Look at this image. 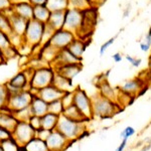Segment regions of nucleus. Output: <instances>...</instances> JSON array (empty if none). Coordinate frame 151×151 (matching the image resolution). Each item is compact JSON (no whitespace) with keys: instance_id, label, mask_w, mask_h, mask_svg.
Returning <instances> with one entry per match:
<instances>
[{"instance_id":"obj_1","label":"nucleus","mask_w":151,"mask_h":151,"mask_svg":"<svg viewBox=\"0 0 151 151\" xmlns=\"http://www.w3.org/2000/svg\"><path fill=\"white\" fill-rule=\"evenodd\" d=\"M55 129H58L72 143L79 138H82L86 127H85V121L73 120L62 114L58 117V125Z\"/></svg>"},{"instance_id":"obj_2","label":"nucleus","mask_w":151,"mask_h":151,"mask_svg":"<svg viewBox=\"0 0 151 151\" xmlns=\"http://www.w3.org/2000/svg\"><path fill=\"white\" fill-rule=\"evenodd\" d=\"M55 70L50 65H41V67L33 69V74L30 79V91L35 92L40 89L52 85Z\"/></svg>"},{"instance_id":"obj_3","label":"nucleus","mask_w":151,"mask_h":151,"mask_svg":"<svg viewBox=\"0 0 151 151\" xmlns=\"http://www.w3.org/2000/svg\"><path fill=\"white\" fill-rule=\"evenodd\" d=\"M92 111L93 116L100 118H110L116 113V102L105 98L102 95H96L92 97Z\"/></svg>"},{"instance_id":"obj_4","label":"nucleus","mask_w":151,"mask_h":151,"mask_svg":"<svg viewBox=\"0 0 151 151\" xmlns=\"http://www.w3.org/2000/svg\"><path fill=\"white\" fill-rule=\"evenodd\" d=\"M43 27H45V23L40 22V21L35 20V19L28 20L25 32L23 35L24 43L32 48L40 47Z\"/></svg>"},{"instance_id":"obj_5","label":"nucleus","mask_w":151,"mask_h":151,"mask_svg":"<svg viewBox=\"0 0 151 151\" xmlns=\"http://www.w3.org/2000/svg\"><path fill=\"white\" fill-rule=\"evenodd\" d=\"M74 93V105L79 109L87 121L93 118V111H92V99L87 95L84 90L81 88H77L73 91Z\"/></svg>"},{"instance_id":"obj_6","label":"nucleus","mask_w":151,"mask_h":151,"mask_svg":"<svg viewBox=\"0 0 151 151\" xmlns=\"http://www.w3.org/2000/svg\"><path fill=\"white\" fill-rule=\"evenodd\" d=\"M36 131L31 127L28 121H18L12 131V137L20 146H24L28 141L35 137Z\"/></svg>"},{"instance_id":"obj_7","label":"nucleus","mask_w":151,"mask_h":151,"mask_svg":"<svg viewBox=\"0 0 151 151\" xmlns=\"http://www.w3.org/2000/svg\"><path fill=\"white\" fill-rule=\"evenodd\" d=\"M83 19H84V10L69 7L65 10L64 28L77 35L80 28L82 27Z\"/></svg>"},{"instance_id":"obj_8","label":"nucleus","mask_w":151,"mask_h":151,"mask_svg":"<svg viewBox=\"0 0 151 151\" xmlns=\"http://www.w3.org/2000/svg\"><path fill=\"white\" fill-rule=\"evenodd\" d=\"M32 96L33 93L30 90H23V91L19 92V93L11 95V96L8 97L7 107L12 112L26 108L30 104Z\"/></svg>"},{"instance_id":"obj_9","label":"nucleus","mask_w":151,"mask_h":151,"mask_svg":"<svg viewBox=\"0 0 151 151\" xmlns=\"http://www.w3.org/2000/svg\"><path fill=\"white\" fill-rule=\"evenodd\" d=\"M77 37L76 35L72 31H69L65 28L58 29L53 32L52 36L50 37L48 45H50L52 47H55L57 50H60L63 48H67L70 43L73 42V40Z\"/></svg>"},{"instance_id":"obj_10","label":"nucleus","mask_w":151,"mask_h":151,"mask_svg":"<svg viewBox=\"0 0 151 151\" xmlns=\"http://www.w3.org/2000/svg\"><path fill=\"white\" fill-rule=\"evenodd\" d=\"M45 143L48 148V151H64L70 142L63 135L58 129L50 131Z\"/></svg>"},{"instance_id":"obj_11","label":"nucleus","mask_w":151,"mask_h":151,"mask_svg":"<svg viewBox=\"0 0 151 151\" xmlns=\"http://www.w3.org/2000/svg\"><path fill=\"white\" fill-rule=\"evenodd\" d=\"M5 12H6L7 16H8V19H9L11 32L23 36L24 32H25L26 26H27L28 20H26V19H24L22 17H20V16L14 14L13 12H11L10 8H9L8 10H6Z\"/></svg>"},{"instance_id":"obj_12","label":"nucleus","mask_w":151,"mask_h":151,"mask_svg":"<svg viewBox=\"0 0 151 151\" xmlns=\"http://www.w3.org/2000/svg\"><path fill=\"white\" fill-rule=\"evenodd\" d=\"M33 94L37 95L42 100H45L47 103H50V102H52L55 100H58L62 98V96L64 95V92L60 91V89H58L53 85H50V86H47L42 88V89H40L37 91L33 92Z\"/></svg>"},{"instance_id":"obj_13","label":"nucleus","mask_w":151,"mask_h":151,"mask_svg":"<svg viewBox=\"0 0 151 151\" xmlns=\"http://www.w3.org/2000/svg\"><path fill=\"white\" fill-rule=\"evenodd\" d=\"M55 73L62 75L63 77L67 78L70 81H73L82 70V63L79 64H70V65H63L52 68Z\"/></svg>"},{"instance_id":"obj_14","label":"nucleus","mask_w":151,"mask_h":151,"mask_svg":"<svg viewBox=\"0 0 151 151\" xmlns=\"http://www.w3.org/2000/svg\"><path fill=\"white\" fill-rule=\"evenodd\" d=\"M10 10L14 14L26 19V20L32 19L33 6L28 1H22V2H18V3L12 4L10 7Z\"/></svg>"},{"instance_id":"obj_15","label":"nucleus","mask_w":151,"mask_h":151,"mask_svg":"<svg viewBox=\"0 0 151 151\" xmlns=\"http://www.w3.org/2000/svg\"><path fill=\"white\" fill-rule=\"evenodd\" d=\"M82 63L81 58H78L75 57L72 52L69 50V48H63V50H58V55L55 58V60H53L52 65H55V67L58 65H70V64H79Z\"/></svg>"},{"instance_id":"obj_16","label":"nucleus","mask_w":151,"mask_h":151,"mask_svg":"<svg viewBox=\"0 0 151 151\" xmlns=\"http://www.w3.org/2000/svg\"><path fill=\"white\" fill-rule=\"evenodd\" d=\"M18 120L15 118L13 112L8 107L5 106L4 108L0 109V126L8 129L12 132Z\"/></svg>"},{"instance_id":"obj_17","label":"nucleus","mask_w":151,"mask_h":151,"mask_svg":"<svg viewBox=\"0 0 151 151\" xmlns=\"http://www.w3.org/2000/svg\"><path fill=\"white\" fill-rule=\"evenodd\" d=\"M29 109H30L32 115L41 117L45 113H47V103L40 97H38L37 95L33 94L31 102L29 104Z\"/></svg>"},{"instance_id":"obj_18","label":"nucleus","mask_w":151,"mask_h":151,"mask_svg":"<svg viewBox=\"0 0 151 151\" xmlns=\"http://www.w3.org/2000/svg\"><path fill=\"white\" fill-rule=\"evenodd\" d=\"M99 94L102 95L105 98L114 101L117 103V98H118V91L116 89L111 87V85L109 84L108 81L106 79L102 80L101 83L99 84Z\"/></svg>"},{"instance_id":"obj_19","label":"nucleus","mask_w":151,"mask_h":151,"mask_svg":"<svg viewBox=\"0 0 151 151\" xmlns=\"http://www.w3.org/2000/svg\"><path fill=\"white\" fill-rule=\"evenodd\" d=\"M143 80H141L140 78H136V79L129 80L124 83V85L121 87V91L124 93H127L131 96H135L137 94V92H139L140 90H142L143 87Z\"/></svg>"},{"instance_id":"obj_20","label":"nucleus","mask_w":151,"mask_h":151,"mask_svg":"<svg viewBox=\"0 0 151 151\" xmlns=\"http://www.w3.org/2000/svg\"><path fill=\"white\" fill-rule=\"evenodd\" d=\"M58 52V50H57L55 47H52L50 45H47L40 47V58L41 60L45 63H48V64H52L53 60H55Z\"/></svg>"},{"instance_id":"obj_21","label":"nucleus","mask_w":151,"mask_h":151,"mask_svg":"<svg viewBox=\"0 0 151 151\" xmlns=\"http://www.w3.org/2000/svg\"><path fill=\"white\" fill-rule=\"evenodd\" d=\"M88 42L84 40V38H79V37H76L73 42L68 47L69 50L75 57H77L78 58H83V55L84 52H86V48H87Z\"/></svg>"},{"instance_id":"obj_22","label":"nucleus","mask_w":151,"mask_h":151,"mask_svg":"<svg viewBox=\"0 0 151 151\" xmlns=\"http://www.w3.org/2000/svg\"><path fill=\"white\" fill-rule=\"evenodd\" d=\"M47 23L50 24L55 30L64 28L65 24V10L50 11V15Z\"/></svg>"},{"instance_id":"obj_23","label":"nucleus","mask_w":151,"mask_h":151,"mask_svg":"<svg viewBox=\"0 0 151 151\" xmlns=\"http://www.w3.org/2000/svg\"><path fill=\"white\" fill-rule=\"evenodd\" d=\"M58 115L52 113H45L43 116L40 117V123H41V128L45 129L48 131H52L57 128L58 121Z\"/></svg>"},{"instance_id":"obj_24","label":"nucleus","mask_w":151,"mask_h":151,"mask_svg":"<svg viewBox=\"0 0 151 151\" xmlns=\"http://www.w3.org/2000/svg\"><path fill=\"white\" fill-rule=\"evenodd\" d=\"M53 86H55L58 89H60V91L65 92H70V91H74L73 89V83L72 81L68 80L67 78L63 77L62 75L58 74L55 72V77H53Z\"/></svg>"},{"instance_id":"obj_25","label":"nucleus","mask_w":151,"mask_h":151,"mask_svg":"<svg viewBox=\"0 0 151 151\" xmlns=\"http://www.w3.org/2000/svg\"><path fill=\"white\" fill-rule=\"evenodd\" d=\"M50 15V10L47 5H35L33 6V15L32 19L40 21L42 23H47Z\"/></svg>"},{"instance_id":"obj_26","label":"nucleus","mask_w":151,"mask_h":151,"mask_svg":"<svg viewBox=\"0 0 151 151\" xmlns=\"http://www.w3.org/2000/svg\"><path fill=\"white\" fill-rule=\"evenodd\" d=\"M24 148L27 151H48L45 141L37 137H33L30 141H28L24 145Z\"/></svg>"},{"instance_id":"obj_27","label":"nucleus","mask_w":151,"mask_h":151,"mask_svg":"<svg viewBox=\"0 0 151 151\" xmlns=\"http://www.w3.org/2000/svg\"><path fill=\"white\" fill-rule=\"evenodd\" d=\"M63 114H64L65 116H67L68 118L73 119V120H76V121H85V122L87 121L86 118L83 116V114L79 111V109H78L74 104L65 107L64 109Z\"/></svg>"},{"instance_id":"obj_28","label":"nucleus","mask_w":151,"mask_h":151,"mask_svg":"<svg viewBox=\"0 0 151 151\" xmlns=\"http://www.w3.org/2000/svg\"><path fill=\"white\" fill-rule=\"evenodd\" d=\"M47 7L50 11L65 10L69 8V1L68 0H47Z\"/></svg>"},{"instance_id":"obj_29","label":"nucleus","mask_w":151,"mask_h":151,"mask_svg":"<svg viewBox=\"0 0 151 151\" xmlns=\"http://www.w3.org/2000/svg\"><path fill=\"white\" fill-rule=\"evenodd\" d=\"M12 47L10 36L5 31L0 30V50H1L2 55L3 52H5L6 50H8L9 48Z\"/></svg>"},{"instance_id":"obj_30","label":"nucleus","mask_w":151,"mask_h":151,"mask_svg":"<svg viewBox=\"0 0 151 151\" xmlns=\"http://www.w3.org/2000/svg\"><path fill=\"white\" fill-rule=\"evenodd\" d=\"M47 112L55 114V115H58V116L62 115L63 112H64V106H63V103H62V101H60V99L55 100V101L47 103Z\"/></svg>"},{"instance_id":"obj_31","label":"nucleus","mask_w":151,"mask_h":151,"mask_svg":"<svg viewBox=\"0 0 151 151\" xmlns=\"http://www.w3.org/2000/svg\"><path fill=\"white\" fill-rule=\"evenodd\" d=\"M1 145L4 151H18L20 145L17 143V141L13 137H9L7 139L1 141Z\"/></svg>"},{"instance_id":"obj_32","label":"nucleus","mask_w":151,"mask_h":151,"mask_svg":"<svg viewBox=\"0 0 151 151\" xmlns=\"http://www.w3.org/2000/svg\"><path fill=\"white\" fill-rule=\"evenodd\" d=\"M68 1H69V7H70V8L86 10V9H89L92 7L89 0H68Z\"/></svg>"},{"instance_id":"obj_33","label":"nucleus","mask_w":151,"mask_h":151,"mask_svg":"<svg viewBox=\"0 0 151 151\" xmlns=\"http://www.w3.org/2000/svg\"><path fill=\"white\" fill-rule=\"evenodd\" d=\"M55 29H53L52 26L50 25L47 22L45 23V27H43V33H42V37H41V41H40V47L47 45V43L50 41V37L52 36L53 32H55Z\"/></svg>"},{"instance_id":"obj_34","label":"nucleus","mask_w":151,"mask_h":151,"mask_svg":"<svg viewBox=\"0 0 151 151\" xmlns=\"http://www.w3.org/2000/svg\"><path fill=\"white\" fill-rule=\"evenodd\" d=\"M0 30L5 31L8 35L11 32L10 23L5 11H0Z\"/></svg>"},{"instance_id":"obj_35","label":"nucleus","mask_w":151,"mask_h":151,"mask_svg":"<svg viewBox=\"0 0 151 151\" xmlns=\"http://www.w3.org/2000/svg\"><path fill=\"white\" fill-rule=\"evenodd\" d=\"M13 114L18 121H28L29 118L32 116V114H31V112H30V109H29V106L24 109H21V110L14 111Z\"/></svg>"},{"instance_id":"obj_36","label":"nucleus","mask_w":151,"mask_h":151,"mask_svg":"<svg viewBox=\"0 0 151 151\" xmlns=\"http://www.w3.org/2000/svg\"><path fill=\"white\" fill-rule=\"evenodd\" d=\"M8 93L5 88V85H0V109L4 108L7 106V101H8Z\"/></svg>"},{"instance_id":"obj_37","label":"nucleus","mask_w":151,"mask_h":151,"mask_svg":"<svg viewBox=\"0 0 151 151\" xmlns=\"http://www.w3.org/2000/svg\"><path fill=\"white\" fill-rule=\"evenodd\" d=\"M60 101H62V103H63L64 109L65 107L74 104V93H73V91L65 92L64 95L62 96V98H60Z\"/></svg>"},{"instance_id":"obj_38","label":"nucleus","mask_w":151,"mask_h":151,"mask_svg":"<svg viewBox=\"0 0 151 151\" xmlns=\"http://www.w3.org/2000/svg\"><path fill=\"white\" fill-rule=\"evenodd\" d=\"M119 35V33H118ZM118 35H116L115 36H113V37H111L110 40H108L107 41H105V42L103 43V45H101V47H100V55H103L105 52H106V50H108L109 47H111L112 45H113L114 42H115V40H116V38H117V36H118Z\"/></svg>"},{"instance_id":"obj_39","label":"nucleus","mask_w":151,"mask_h":151,"mask_svg":"<svg viewBox=\"0 0 151 151\" xmlns=\"http://www.w3.org/2000/svg\"><path fill=\"white\" fill-rule=\"evenodd\" d=\"M28 123L31 125V127H32L35 130H38V129L41 128V123H40V117L38 116H35L32 115L29 118L28 120Z\"/></svg>"},{"instance_id":"obj_40","label":"nucleus","mask_w":151,"mask_h":151,"mask_svg":"<svg viewBox=\"0 0 151 151\" xmlns=\"http://www.w3.org/2000/svg\"><path fill=\"white\" fill-rule=\"evenodd\" d=\"M11 136H12V132L10 130L0 126V142L7 139V138L11 137Z\"/></svg>"},{"instance_id":"obj_41","label":"nucleus","mask_w":151,"mask_h":151,"mask_svg":"<svg viewBox=\"0 0 151 151\" xmlns=\"http://www.w3.org/2000/svg\"><path fill=\"white\" fill-rule=\"evenodd\" d=\"M134 134H135V130H134V128L133 127H130V126H128V127H126L125 129H124V130L122 131V132H121V138H128L129 137H131V136L132 135H134Z\"/></svg>"},{"instance_id":"obj_42","label":"nucleus","mask_w":151,"mask_h":151,"mask_svg":"<svg viewBox=\"0 0 151 151\" xmlns=\"http://www.w3.org/2000/svg\"><path fill=\"white\" fill-rule=\"evenodd\" d=\"M126 60H128L129 63H130L131 65H133V67H135V68H138L139 65H141V63H142V60L139 58H134V57H131V55H126L125 57Z\"/></svg>"},{"instance_id":"obj_43","label":"nucleus","mask_w":151,"mask_h":151,"mask_svg":"<svg viewBox=\"0 0 151 151\" xmlns=\"http://www.w3.org/2000/svg\"><path fill=\"white\" fill-rule=\"evenodd\" d=\"M50 131L40 128V129H38V130H36L35 137H37V138H40V139H42V140L45 141V139L47 138V136H48V134H50Z\"/></svg>"},{"instance_id":"obj_44","label":"nucleus","mask_w":151,"mask_h":151,"mask_svg":"<svg viewBox=\"0 0 151 151\" xmlns=\"http://www.w3.org/2000/svg\"><path fill=\"white\" fill-rule=\"evenodd\" d=\"M11 0H0V11H6L11 7Z\"/></svg>"},{"instance_id":"obj_45","label":"nucleus","mask_w":151,"mask_h":151,"mask_svg":"<svg viewBox=\"0 0 151 151\" xmlns=\"http://www.w3.org/2000/svg\"><path fill=\"white\" fill-rule=\"evenodd\" d=\"M32 6L35 5H45L47 0H27Z\"/></svg>"},{"instance_id":"obj_46","label":"nucleus","mask_w":151,"mask_h":151,"mask_svg":"<svg viewBox=\"0 0 151 151\" xmlns=\"http://www.w3.org/2000/svg\"><path fill=\"white\" fill-rule=\"evenodd\" d=\"M89 1H90V3H91V6L96 8V7L100 6L101 4H103L105 0H89Z\"/></svg>"},{"instance_id":"obj_47","label":"nucleus","mask_w":151,"mask_h":151,"mask_svg":"<svg viewBox=\"0 0 151 151\" xmlns=\"http://www.w3.org/2000/svg\"><path fill=\"white\" fill-rule=\"evenodd\" d=\"M112 58H113V60L115 63H120L121 60H122V53L121 52H116L114 53L113 55H112Z\"/></svg>"},{"instance_id":"obj_48","label":"nucleus","mask_w":151,"mask_h":151,"mask_svg":"<svg viewBox=\"0 0 151 151\" xmlns=\"http://www.w3.org/2000/svg\"><path fill=\"white\" fill-rule=\"evenodd\" d=\"M140 48H141V50H142V52H147L148 50L151 48V45H149L148 43H146L145 41H143V42L140 43Z\"/></svg>"},{"instance_id":"obj_49","label":"nucleus","mask_w":151,"mask_h":151,"mask_svg":"<svg viewBox=\"0 0 151 151\" xmlns=\"http://www.w3.org/2000/svg\"><path fill=\"white\" fill-rule=\"evenodd\" d=\"M127 138H123V141H122V143H121L120 145H119V147L117 148L116 151H123L124 150V148L126 147V144H127Z\"/></svg>"},{"instance_id":"obj_50","label":"nucleus","mask_w":151,"mask_h":151,"mask_svg":"<svg viewBox=\"0 0 151 151\" xmlns=\"http://www.w3.org/2000/svg\"><path fill=\"white\" fill-rule=\"evenodd\" d=\"M144 41L146 43H148L149 45H151V27L149 28V30H148V32L146 33L145 35V38H144Z\"/></svg>"},{"instance_id":"obj_51","label":"nucleus","mask_w":151,"mask_h":151,"mask_svg":"<svg viewBox=\"0 0 151 151\" xmlns=\"http://www.w3.org/2000/svg\"><path fill=\"white\" fill-rule=\"evenodd\" d=\"M4 62H5V58H4L3 55H2V52H1V50H0V64H2V63H4Z\"/></svg>"},{"instance_id":"obj_52","label":"nucleus","mask_w":151,"mask_h":151,"mask_svg":"<svg viewBox=\"0 0 151 151\" xmlns=\"http://www.w3.org/2000/svg\"><path fill=\"white\" fill-rule=\"evenodd\" d=\"M129 12H130V8H129V7H127V9H126L125 12H124V14H123V15H124V17H126V16L128 15V14H129Z\"/></svg>"},{"instance_id":"obj_53","label":"nucleus","mask_w":151,"mask_h":151,"mask_svg":"<svg viewBox=\"0 0 151 151\" xmlns=\"http://www.w3.org/2000/svg\"><path fill=\"white\" fill-rule=\"evenodd\" d=\"M148 68H149V70L151 72V55L149 57V62H148Z\"/></svg>"},{"instance_id":"obj_54","label":"nucleus","mask_w":151,"mask_h":151,"mask_svg":"<svg viewBox=\"0 0 151 151\" xmlns=\"http://www.w3.org/2000/svg\"><path fill=\"white\" fill-rule=\"evenodd\" d=\"M149 148H150V145H147V146H146V147L143 148V149L141 150V151H147L148 149H149Z\"/></svg>"},{"instance_id":"obj_55","label":"nucleus","mask_w":151,"mask_h":151,"mask_svg":"<svg viewBox=\"0 0 151 151\" xmlns=\"http://www.w3.org/2000/svg\"><path fill=\"white\" fill-rule=\"evenodd\" d=\"M18 151H27L25 149V148H24V146H20V147H19V150Z\"/></svg>"},{"instance_id":"obj_56","label":"nucleus","mask_w":151,"mask_h":151,"mask_svg":"<svg viewBox=\"0 0 151 151\" xmlns=\"http://www.w3.org/2000/svg\"><path fill=\"white\" fill-rule=\"evenodd\" d=\"M0 151H4L3 148H2V145H1V142H0Z\"/></svg>"},{"instance_id":"obj_57","label":"nucleus","mask_w":151,"mask_h":151,"mask_svg":"<svg viewBox=\"0 0 151 151\" xmlns=\"http://www.w3.org/2000/svg\"><path fill=\"white\" fill-rule=\"evenodd\" d=\"M150 89H151V86H150Z\"/></svg>"}]
</instances>
